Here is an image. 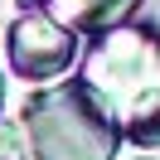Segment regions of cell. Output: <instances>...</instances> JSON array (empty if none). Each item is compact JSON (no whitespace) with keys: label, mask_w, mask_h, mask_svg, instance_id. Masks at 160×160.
Instances as JSON below:
<instances>
[{"label":"cell","mask_w":160,"mask_h":160,"mask_svg":"<svg viewBox=\"0 0 160 160\" xmlns=\"http://www.w3.org/2000/svg\"><path fill=\"white\" fill-rule=\"evenodd\" d=\"M141 0H24V10H49L73 34H107L131 20Z\"/></svg>","instance_id":"4"},{"label":"cell","mask_w":160,"mask_h":160,"mask_svg":"<svg viewBox=\"0 0 160 160\" xmlns=\"http://www.w3.org/2000/svg\"><path fill=\"white\" fill-rule=\"evenodd\" d=\"M24 131L34 160H112L126 136L82 78L34 92L24 102Z\"/></svg>","instance_id":"1"},{"label":"cell","mask_w":160,"mask_h":160,"mask_svg":"<svg viewBox=\"0 0 160 160\" xmlns=\"http://www.w3.org/2000/svg\"><path fill=\"white\" fill-rule=\"evenodd\" d=\"M78 58V34L58 24L49 10H24L10 24V68L29 82H49L73 68Z\"/></svg>","instance_id":"3"},{"label":"cell","mask_w":160,"mask_h":160,"mask_svg":"<svg viewBox=\"0 0 160 160\" xmlns=\"http://www.w3.org/2000/svg\"><path fill=\"white\" fill-rule=\"evenodd\" d=\"M0 160H20V131L0 126Z\"/></svg>","instance_id":"6"},{"label":"cell","mask_w":160,"mask_h":160,"mask_svg":"<svg viewBox=\"0 0 160 160\" xmlns=\"http://www.w3.org/2000/svg\"><path fill=\"white\" fill-rule=\"evenodd\" d=\"M121 131H126V141H131V146L160 150V97H155V102H146L136 117H126V121H121Z\"/></svg>","instance_id":"5"},{"label":"cell","mask_w":160,"mask_h":160,"mask_svg":"<svg viewBox=\"0 0 160 160\" xmlns=\"http://www.w3.org/2000/svg\"><path fill=\"white\" fill-rule=\"evenodd\" d=\"M0 107H5V73H0Z\"/></svg>","instance_id":"7"},{"label":"cell","mask_w":160,"mask_h":160,"mask_svg":"<svg viewBox=\"0 0 160 160\" xmlns=\"http://www.w3.org/2000/svg\"><path fill=\"white\" fill-rule=\"evenodd\" d=\"M141 160H146V155H141Z\"/></svg>","instance_id":"8"},{"label":"cell","mask_w":160,"mask_h":160,"mask_svg":"<svg viewBox=\"0 0 160 160\" xmlns=\"http://www.w3.org/2000/svg\"><path fill=\"white\" fill-rule=\"evenodd\" d=\"M82 82L107 102L117 121L160 97V29H107L82 63Z\"/></svg>","instance_id":"2"}]
</instances>
